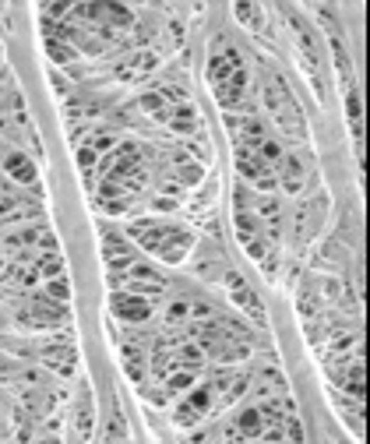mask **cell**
I'll list each match as a JSON object with an SVG mask.
<instances>
[{
    "label": "cell",
    "instance_id": "cell-1",
    "mask_svg": "<svg viewBox=\"0 0 370 444\" xmlns=\"http://www.w3.org/2000/svg\"><path fill=\"white\" fill-rule=\"evenodd\" d=\"M261 102H265V109L272 113V120L278 124V131H282L285 138H296V141L307 138V120H303V113H300L293 92L285 89V82L278 78L276 71L261 75Z\"/></svg>",
    "mask_w": 370,
    "mask_h": 444
},
{
    "label": "cell",
    "instance_id": "cell-2",
    "mask_svg": "<svg viewBox=\"0 0 370 444\" xmlns=\"http://www.w3.org/2000/svg\"><path fill=\"white\" fill-rule=\"evenodd\" d=\"M190 247H194V233H190L187 226L166 222L163 240H159V247H156V258H163L166 265H180L187 254H190Z\"/></svg>",
    "mask_w": 370,
    "mask_h": 444
},
{
    "label": "cell",
    "instance_id": "cell-3",
    "mask_svg": "<svg viewBox=\"0 0 370 444\" xmlns=\"http://www.w3.org/2000/svg\"><path fill=\"white\" fill-rule=\"evenodd\" d=\"M212 399H215L212 384H197V388H190V391L184 395V402L177 406V413H173V423H180V427H194V423L205 420V413L212 409Z\"/></svg>",
    "mask_w": 370,
    "mask_h": 444
},
{
    "label": "cell",
    "instance_id": "cell-4",
    "mask_svg": "<svg viewBox=\"0 0 370 444\" xmlns=\"http://www.w3.org/2000/svg\"><path fill=\"white\" fill-rule=\"evenodd\" d=\"M109 307H113V314H116L120 321H127V325H145V321L152 318V310H156L152 300L134 296V293H120V289L109 296Z\"/></svg>",
    "mask_w": 370,
    "mask_h": 444
},
{
    "label": "cell",
    "instance_id": "cell-5",
    "mask_svg": "<svg viewBox=\"0 0 370 444\" xmlns=\"http://www.w3.org/2000/svg\"><path fill=\"white\" fill-rule=\"evenodd\" d=\"M307 170H310V163H307L303 156H282V163L276 166V180L282 183L285 194H300Z\"/></svg>",
    "mask_w": 370,
    "mask_h": 444
},
{
    "label": "cell",
    "instance_id": "cell-6",
    "mask_svg": "<svg viewBox=\"0 0 370 444\" xmlns=\"http://www.w3.org/2000/svg\"><path fill=\"white\" fill-rule=\"evenodd\" d=\"M226 286H229V293H233V303H236V307H244V310H247V314L261 325V321H265V310H261V303H258V293H254V289H251V286L236 275V271H226Z\"/></svg>",
    "mask_w": 370,
    "mask_h": 444
},
{
    "label": "cell",
    "instance_id": "cell-7",
    "mask_svg": "<svg viewBox=\"0 0 370 444\" xmlns=\"http://www.w3.org/2000/svg\"><path fill=\"white\" fill-rule=\"evenodd\" d=\"M0 166H4V173H7L11 180H18V183H25V187H36V163H32L25 152H18V148H4Z\"/></svg>",
    "mask_w": 370,
    "mask_h": 444
},
{
    "label": "cell",
    "instance_id": "cell-8",
    "mask_svg": "<svg viewBox=\"0 0 370 444\" xmlns=\"http://www.w3.org/2000/svg\"><path fill=\"white\" fill-rule=\"evenodd\" d=\"M236 71H244V57L236 50H219L215 57H208V82L212 85H219L222 78H229Z\"/></svg>",
    "mask_w": 370,
    "mask_h": 444
},
{
    "label": "cell",
    "instance_id": "cell-9",
    "mask_svg": "<svg viewBox=\"0 0 370 444\" xmlns=\"http://www.w3.org/2000/svg\"><path fill=\"white\" fill-rule=\"evenodd\" d=\"M166 124H170L177 134H194V131H197V113H194V106H190V102L170 106V117H166Z\"/></svg>",
    "mask_w": 370,
    "mask_h": 444
},
{
    "label": "cell",
    "instance_id": "cell-10",
    "mask_svg": "<svg viewBox=\"0 0 370 444\" xmlns=\"http://www.w3.org/2000/svg\"><path fill=\"white\" fill-rule=\"evenodd\" d=\"M194 370H184V367H173L166 377H163V391H166V399L170 395H187L190 388H194Z\"/></svg>",
    "mask_w": 370,
    "mask_h": 444
},
{
    "label": "cell",
    "instance_id": "cell-11",
    "mask_svg": "<svg viewBox=\"0 0 370 444\" xmlns=\"http://www.w3.org/2000/svg\"><path fill=\"white\" fill-rule=\"evenodd\" d=\"M233 431H236L240 438H247V441H258V438L265 434V423H261V413H258V409H244V413L236 416Z\"/></svg>",
    "mask_w": 370,
    "mask_h": 444
},
{
    "label": "cell",
    "instance_id": "cell-12",
    "mask_svg": "<svg viewBox=\"0 0 370 444\" xmlns=\"http://www.w3.org/2000/svg\"><path fill=\"white\" fill-rule=\"evenodd\" d=\"M39 278H57V275H64V258L57 254V251H46V254H39L36 258V268H32Z\"/></svg>",
    "mask_w": 370,
    "mask_h": 444
},
{
    "label": "cell",
    "instance_id": "cell-13",
    "mask_svg": "<svg viewBox=\"0 0 370 444\" xmlns=\"http://www.w3.org/2000/svg\"><path fill=\"white\" fill-rule=\"evenodd\" d=\"M138 102H141V109H145L148 117H156V120H163V124H166V117H170V102H166L159 92H145Z\"/></svg>",
    "mask_w": 370,
    "mask_h": 444
},
{
    "label": "cell",
    "instance_id": "cell-14",
    "mask_svg": "<svg viewBox=\"0 0 370 444\" xmlns=\"http://www.w3.org/2000/svg\"><path fill=\"white\" fill-rule=\"evenodd\" d=\"M46 53H50L57 64H71V60L78 57V50H75V46H67L64 39H57V36H46Z\"/></svg>",
    "mask_w": 370,
    "mask_h": 444
},
{
    "label": "cell",
    "instance_id": "cell-15",
    "mask_svg": "<svg viewBox=\"0 0 370 444\" xmlns=\"http://www.w3.org/2000/svg\"><path fill=\"white\" fill-rule=\"evenodd\" d=\"M43 296H50L53 303H67V300H71V282H67V275L46 278V293H43Z\"/></svg>",
    "mask_w": 370,
    "mask_h": 444
},
{
    "label": "cell",
    "instance_id": "cell-16",
    "mask_svg": "<svg viewBox=\"0 0 370 444\" xmlns=\"http://www.w3.org/2000/svg\"><path fill=\"white\" fill-rule=\"evenodd\" d=\"M25 402H28L32 416H43V413L50 409V395H46V391H28V395H25Z\"/></svg>",
    "mask_w": 370,
    "mask_h": 444
},
{
    "label": "cell",
    "instance_id": "cell-17",
    "mask_svg": "<svg viewBox=\"0 0 370 444\" xmlns=\"http://www.w3.org/2000/svg\"><path fill=\"white\" fill-rule=\"evenodd\" d=\"M89 148H92L95 156H99V152H109V148H116V138H113L109 131H99V134L89 138Z\"/></svg>",
    "mask_w": 370,
    "mask_h": 444
},
{
    "label": "cell",
    "instance_id": "cell-18",
    "mask_svg": "<svg viewBox=\"0 0 370 444\" xmlns=\"http://www.w3.org/2000/svg\"><path fill=\"white\" fill-rule=\"evenodd\" d=\"M166 318H170L173 325H177V321H187V318H190V303H187V300H173L170 310H166Z\"/></svg>",
    "mask_w": 370,
    "mask_h": 444
},
{
    "label": "cell",
    "instance_id": "cell-19",
    "mask_svg": "<svg viewBox=\"0 0 370 444\" xmlns=\"http://www.w3.org/2000/svg\"><path fill=\"white\" fill-rule=\"evenodd\" d=\"M177 177H180V187H184V183H197V180H201V166L180 163V166H177Z\"/></svg>",
    "mask_w": 370,
    "mask_h": 444
},
{
    "label": "cell",
    "instance_id": "cell-20",
    "mask_svg": "<svg viewBox=\"0 0 370 444\" xmlns=\"http://www.w3.org/2000/svg\"><path fill=\"white\" fill-rule=\"evenodd\" d=\"M95 159H99V156H95V152L89 148V145H85V148H78V166H82L85 173H89V170L95 166Z\"/></svg>",
    "mask_w": 370,
    "mask_h": 444
},
{
    "label": "cell",
    "instance_id": "cell-21",
    "mask_svg": "<svg viewBox=\"0 0 370 444\" xmlns=\"http://www.w3.org/2000/svg\"><path fill=\"white\" fill-rule=\"evenodd\" d=\"M36 444H60L57 438H43V441H36Z\"/></svg>",
    "mask_w": 370,
    "mask_h": 444
},
{
    "label": "cell",
    "instance_id": "cell-22",
    "mask_svg": "<svg viewBox=\"0 0 370 444\" xmlns=\"http://www.w3.org/2000/svg\"><path fill=\"white\" fill-rule=\"evenodd\" d=\"M4 82H7V75H0V95H4Z\"/></svg>",
    "mask_w": 370,
    "mask_h": 444
},
{
    "label": "cell",
    "instance_id": "cell-23",
    "mask_svg": "<svg viewBox=\"0 0 370 444\" xmlns=\"http://www.w3.org/2000/svg\"><path fill=\"white\" fill-rule=\"evenodd\" d=\"M0 265H4V247H0Z\"/></svg>",
    "mask_w": 370,
    "mask_h": 444
},
{
    "label": "cell",
    "instance_id": "cell-24",
    "mask_svg": "<svg viewBox=\"0 0 370 444\" xmlns=\"http://www.w3.org/2000/svg\"><path fill=\"white\" fill-rule=\"evenodd\" d=\"M0 156H4V141H0Z\"/></svg>",
    "mask_w": 370,
    "mask_h": 444
}]
</instances>
